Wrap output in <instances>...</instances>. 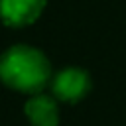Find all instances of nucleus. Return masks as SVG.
I'll return each mask as SVG.
<instances>
[{
  "label": "nucleus",
  "instance_id": "obj_4",
  "mask_svg": "<svg viewBox=\"0 0 126 126\" xmlns=\"http://www.w3.org/2000/svg\"><path fill=\"white\" fill-rule=\"evenodd\" d=\"M24 114L32 126H57L59 124L57 98L45 93H35L24 104Z\"/></svg>",
  "mask_w": 126,
  "mask_h": 126
},
{
  "label": "nucleus",
  "instance_id": "obj_3",
  "mask_svg": "<svg viewBox=\"0 0 126 126\" xmlns=\"http://www.w3.org/2000/svg\"><path fill=\"white\" fill-rule=\"evenodd\" d=\"M47 0H0V20L10 28L32 26L45 10Z\"/></svg>",
  "mask_w": 126,
  "mask_h": 126
},
{
  "label": "nucleus",
  "instance_id": "obj_2",
  "mask_svg": "<svg viewBox=\"0 0 126 126\" xmlns=\"http://www.w3.org/2000/svg\"><path fill=\"white\" fill-rule=\"evenodd\" d=\"M91 75L81 67H65L51 77L53 96L61 102H79L91 91Z\"/></svg>",
  "mask_w": 126,
  "mask_h": 126
},
{
  "label": "nucleus",
  "instance_id": "obj_1",
  "mask_svg": "<svg viewBox=\"0 0 126 126\" xmlns=\"http://www.w3.org/2000/svg\"><path fill=\"white\" fill-rule=\"evenodd\" d=\"M0 81L18 93H41L51 81V63L33 45H12L0 55Z\"/></svg>",
  "mask_w": 126,
  "mask_h": 126
}]
</instances>
